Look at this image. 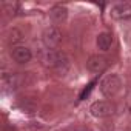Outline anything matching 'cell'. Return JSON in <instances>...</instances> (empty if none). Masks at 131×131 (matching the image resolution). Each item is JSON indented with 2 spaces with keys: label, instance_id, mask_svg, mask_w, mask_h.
<instances>
[{
  "label": "cell",
  "instance_id": "6",
  "mask_svg": "<svg viewBox=\"0 0 131 131\" xmlns=\"http://www.w3.org/2000/svg\"><path fill=\"white\" fill-rule=\"evenodd\" d=\"M11 56H13V59H14L16 62H19V63H26V62L31 60V51H29L28 48H25V46H17V48H14L13 52H11Z\"/></svg>",
  "mask_w": 131,
  "mask_h": 131
},
{
  "label": "cell",
  "instance_id": "9",
  "mask_svg": "<svg viewBox=\"0 0 131 131\" xmlns=\"http://www.w3.org/2000/svg\"><path fill=\"white\" fill-rule=\"evenodd\" d=\"M94 85H96V82H91V83H90V85H88V86H86V88L83 90V93L80 94V99H85V97H86V96H88V94L91 93V90L94 88Z\"/></svg>",
  "mask_w": 131,
  "mask_h": 131
},
{
  "label": "cell",
  "instance_id": "3",
  "mask_svg": "<svg viewBox=\"0 0 131 131\" xmlns=\"http://www.w3.org/2000/svg\"><path fill=\"white\" fill-rule=\"evenodd\" d=\"M90 111H91V114L96 116V117H105V116L111 114L113 106H111L108 102H105V100H99V102H94V103L90 106Z\"/></svg>",
  "mask_w": 131,
  "mask_h": 131
},
{
  "label": "cell",
  "instance_id": "5",
  "mask_svg": "<svg viewBox=\"0 0 131 131\" xmlns=\"http://www.w3.org/2000/svg\"><path fill=\"white\" fill-rule=\"evenodd\" d=\"M60 37H62V34H60L59 29H56V28H49V29L43 34V42H45L46 46L54 48V46H57V45L60 43Z\"/></svg>",
  "mask_w": 131,
  "mask_h": 131
},
{
  "label": "cell",
  "instance_id": "1",
  "mask_svg": "<svg viewBox=\"0 0 131 131\" xmlns=\"http://www.w3.org/2000/svg\"><path fill=\"white\" fill-rule=\"evenodd\" d=\"M120 86H122V82L120 79L116 76V74H111L108 77H105L100 83V91L103 96L106 97H114L119 91H120Z\"/></svg>",
  "mask_w": 131,
  "mask_h": 131
},
{
  "label": "cell",
  "instance_id": "7",
  "mask_svg": "<svg viewBox=\"0 0 131 131\" xmlns=\"http://www.w3.org/2000/svg\"><path fill=\"white\" fill-rule=\"evenodd\" d=\"M111 42H113V39H111V34H108V32H102V34H99V37H97V46H99V49H102V51L110 49Z\"/></svg>",
  "mask_w": 131,
  "mask_h": 131
},
{
  "label": "cell",
  "instance_id": "4",
  "mask_svg": "<svg viewBox=\"0 0 131 131\" xmlns=\"http://www.w3.org/2000/svg\"><path fill=\"white\" fill-rule=\"evenodd\" d=\"M88 65V70L93 73H102L106 68V59L102 56H91L86 62Z\"/></svg>",
  "mask_w": 131,
  "mask_h": 131
},
{
  "label": "cell",
  "instance_id": "2",
  "mask_svg": "<svg viewBox=\"0 0 131 131\" xmlns=\"http://www.w3.org/2000/svg\"><path fill=\"white\" fill-rule=\"evenodd\" d=\"M111 17L117 20L131 19V3H119L111 8Z\"/></svg>",
  "mask_w": 131,
  "mask_h": 131
},
{
  "label": "cell",
  "instance_id": "8",
  "mask_svg": "<svg viewBox=\"0 0 131 131\" xmlns=\"http://www.w3.org/2000/svg\"><path fill=\"white\" fill-rule=\"evenodd\" d=\"M51 17H52L56 22H62L65 17H67V8H63V6H56V8L51 11Z\"/></svg>",
  "mask_w": 131,
  "mask_h": 131
}]
</instances>
